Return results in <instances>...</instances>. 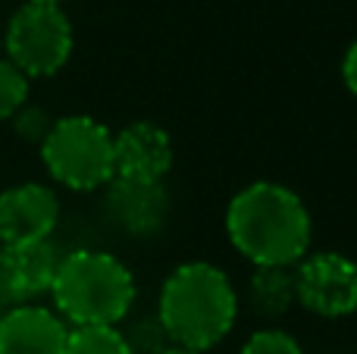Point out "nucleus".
<instances>
[{
  "instance_id": "nucleus-1",
  "label": "nucleus",
  "mask_w": 357,
  "mask_h": 354,
  "mask_svg": "<svg viewBox=\"0 0 357 354\" xmlns=\"http://www.w3.org/2000/svg\"><path fill=\"white\" fill-rule=\"evenodd\" d=\"M226 232L254 267H295L310 248V213L291 188L254 182L229 201Z\"/></svg>"
},
{
  "instance_id": "nucleus-2",
  "label": "nucleus",
  "mask_w": 357,
  "mask_h": 354,
  "mask_svg": "<svg viewBox=\"0 0 357 354\" xmlns=\"http://www.w3.org/2000/svg\"><path fill=\"white\" fill-rule=\"evenodd\" d=\"M157 317L173 345L204 354L232 332L238 298L220 267L204 261L182 263L163 282Z\"/></svg>"
},
{
  "instance_id": "nucleus-3",
  "label": "nucleus",
  "mask_w": 357,
  "mask_h": 354,
  "mask_svg": "<svg viewBox=\"0 0 357 354\" xmlns=\"http://www.w3.org/2000/svg\"><path fill=\"white\" fill-rule=\"evenodd\" d=\"M54 305L73 326H116L135 305V276L107 251H69L54 276Z\"/></svg>"
},
{
  "instance_id": "nucleus-4",
  "label": "nucleus",
  "mask_w": 357,
  "mask_h": 354,
  "mask_svg": "<svg viewBox=\"0 0 357 354\" xmlns=\"http://www.w3.org/2000/svg\"><path fill=\"white\" fill-rule=\"evenodd\" d=\"M41 160L60 185L94 192L113 179V135L91 116L54 119L41 141Z\"/></svg>"
},
{
  "instance_id": "nucleus-5",
  "label": "nucleus",
  "mask_w": 357,
  "mask_h": 354,
  "mask_svg": "<svg viewBox=\"0 0 357 354\" xmlns=\"http://www.w3.org/2000/svg\"><path fill=\"white\" fill-rule=\"evenodd\" d=\"M10 63L29 79H44L66 66L73 54V25L54 3H22L3 35Z\"/></svg>"
},
{
  "instance_id": "nucleus-6",
  "label": "nucleus",
  "mask_w": 357,
  "mask_h": 354,
  "mask_svg": "<svg viewBox=\"0 0 357 354\" xmlns=\"http://www.w3.org/2000/svg\"><path fill=\"white\" fill-rule=\"evenodd\" d=\"M298 305L317 317H348L357 311V263L339 251H320L295 270Z\"/></svg>"
},
{
  "instance_id": "nucleus-7",
  "label": "nucleus",
  "mask_w": 357,
  "mask_h": 354,
  "mask_svg": "<svg viewBox=\"0 0 357 354\" xmlns=\"http://www.w3.org/2000/svg\"><path fill=\"white\" fill-rule=\"evenodd\" d=\"M60 257L63 254L54 248L50 238L3 245L0 248V314L47 295L54 288Z\"/></svg>"
},
{
  "instance_id": "nucleus-8",
  "label": "nucleus",
  "mask_w": 357,
  "mask_h": 354,
  "mask_svg": "<svg viewBox=\"0 0 357 354\" xmlns=\"http://www.w3.org/2000/svg\"><path fill=\"white\" fill-rule=\"evenodd\" d=\"M104 188V210L119 232L132 238H151L167 226L169 192L163 182H132L113 176Z\"/></svg>"
},
{
  "instance_id": "nucleus-9",
  "label": "nucleus",
  "mask_w": 357,
  "mask_h": 354,
  "mask_svg": "<svg viewBox=\"0 0 357 354\" xmlns=\"http://www.w3.org/2000/svg\"><path fill=\"white\" fill-rule=\"evenodd\" d=\"M60 223V201L47 185L25 182L0 194V245L44 242Z\"/></svg>"
},
{
  "instance_id": "nucleus-10",
  "label": "nucleus",
  "mask_w": 357,
  "mask_h": 354,
  "mask_svg": "<svg viewBox=\"0 0 357 354\" xmlns=\"http://www.w3.org/2000/svg\"><path fill=\"white\" fill-rule=\"evenodd\" d=\"M173 169V141L157 123L138 119L113 135V176L132 182H163Z\"/></svg>"
},
{
  "instance_id": "nucleus-11",
  "label": "nucleus",
  "mask_w": 357,
  "mask_h": 354,
  "mask_svg": "<svg viewBox=\"0 0 357 354\" xmlns=\"http://www.w3.org/2000/svg\"><path fill=\"white\" fill-rule=\"evenodd\" d=\"M69 326L54 311L22 305L0 314V354H66Z\"/></svg>"
},
{
  "instance_id": "nucleus-12",
  "label": "nucleus",
  "mask_w": 357,
  "mask_h": 354,
  "mask_svg": "<svg viewBox=\"0 0 357 354\" xmlns=\"http://www.w3.org/2000/svg\"><path fill=\"white\" fill-rule=\"evenodd\" d=\"M248 305L260 320H282L298 305L295 270L291 267H254L248 282Z\"/></svg>"
},
{
  "instance_id": "nucleus-13",
  "label": "nucleus",
  "mask_w": 357,
  "mask_h": 354,
  "mask_svg": "<svg viewBox=\"0 0 357 354\" xmlns=\"http://www.w3.org/2000/svg\"><path fill=\"white\" fill-rule=\"evenodd\" d=\"M66 354H132L116 326H73Z\"/></svg>"
},
{
  "instance_id": "nucleus-14",
  "label": "nucleus",
  "mask_w": 357,
  "mask_h": 354,
  "mask_svg": "<svg viewBox=\"0 0 357 354\" xmlns=\"http://www.w3.org/2000/svg\"><path fill=\"white\" fill-rule=\"evenodd\" d=\"M126 345L132 354H163L167 348H173V339L163 330L160 317H142L123 332Z\"/></svg>"
},
{
  "instance_id": "nucleus-15",
  "label": "nucleus",
  "mask_w": 357,
  "mask_h": 354,
  "mask_svg": "<svg viewBox=\"0 0 357 354\" xmlns=\"http://www.w3.org/2000/svg\"><path fill=\"white\" fill-rule=\"evenodd\" d=\"M29 104V75L10 60H0V119H13Z\"/></svg>"
},
{
  "instance_id": "nucleus-16",
  "label": "nucleus",
  "mask_w": 357,
  "mask_h": 354,
  "mask_svg": "<svg viewBox=\"0 0 357 354\" xmlns=\"http://www.w3.org/2000/svg\"><path fill=\"white\" fill-rule=\"evenodd\" d=\"M238 354H304L301 345L282 330H260L241 345Z\"/></svg>"
},
{
  "instance_id": "nucleus-17",
  "label": "nucleus",
  "mask_w": 357,
  "mask_h": 354,
  "mask_svg": "<svg viewBox=\"0 0 357 354\" xmlns=\"http://www.w3.org/2000/svg\"><path fill=\"white\" fill-rule=\"evenodd\" d=\"M50 125H54V119H50L41 107H29V104H25L22 110L13 116V129H16V135L25 138V141H31V144H41L44 138H47Z\"/></svg>"
},
{
  "instance_id": "nucleus-18",
  "label": "nucleus",
  "mask_w": 357,
  "mask_h": 354,
  "mask_svg": "<svg viewBox=\"0 0 357 354\" xmlns=\"http://www.w3.org/2000/svg\"><path fill=\"white\" fill-rule=\"evenodd\" d=\"M342 75H345V85H348V91L357 98V41L348 47V54H345V60H342Z\"/></svg>"
},
{
  "instance_id": "nucleus-19",
  "label": "nucleus",
  "mask_w": 357,
  "mask_h": 354,
  "mask_svg": "<svg viewBox=\"0 0 357 354\" xmlns=\"http://www.w3.org/2000/svg\"><path fill=\"white\" fill-rule=\"evenodd\" d=\"M163 354H201V351H188V348H178V345H173V348H167Z\"/></svg>"
},
{
  "instance_id": "nucleus-20",
  "label": "nucleus",
  "mask_w": 357,
  "mask_h": 354,
  "mask_svg": "<svg viewBox=\"0 0 357 354\" xmlns=\"http://www.w3.org/2000/svg\"><path fill=\"white\" fill-rule=\"evenodd\" d=\"M25 3H54V6H60L63 0H25Z\"/></svg>"
}]
</instances>
